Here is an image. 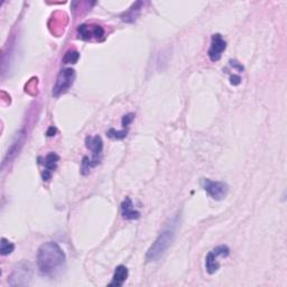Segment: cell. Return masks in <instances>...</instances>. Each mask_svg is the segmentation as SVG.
<instances>
[{"label": "cell", "instance_id": "e0dca14e", "mask_svg": "<svg viewBox=\"0 0 287 287\" xmlns=\"http://www.w3.org/2000/svg\"><path fill=\"white\" fill-rule=\"evenodd\" d=\"M128 135V130L127 129H124V130H116L114 128H110L107 132V136L111 140H122L124 138H126Z\"/></svg>", "mask_w": 287, "mask_h": 287}, {"label": "cell", "instance_id": "3957f363", "mask_svg": "<svg viewBox=\"0 0 287 287\" xmlns=\"http://www.w3.org/2000/svg\"><path fill=\"white\" fill-rule=\"evenodd\" d=\"M86 146L92 152L91 160L89 157H84L82 160V168L81 173L83 175H86L90 172L91 168L98 165L101 158H102V150H104V142L102 138L99 135L96 136H88L86 138Z\"/></svg>", "mask_w": 287, "mask_h": 287}, {"label": "cell", "instance_id": "2e32d148", "mask_svg": "<svg viewBox=\"0 0 287 287\" xmlns=\"http://www.w3.org/2000/svg\"><path fill=\"white\" fill-rule=\"evenodd\" d=\"M78 58H80V54H78V50H70L64 54L63 63L64 64H76L78 61Z\"/></svg>", "mask_w": 287, "mask_h": 287}, {"label": "cell", "instance_id": "9a60e30c", "mask_svg": "<svg viewBox=\"0 0 287 287\" xmlns=\"http://www.w3.org/2000/svg\"><path fill=\"white\" fill-rule=\"evenodd\" d=\"M14 250H15V244L6 238H2V240H0V254L2 256H7V254H10Z\"/></svg>", "mask_w": 287, "mask_h": 287}, {"label": "cell", "instance_id": "ffe728a7", "mask_svg": "<svg viewBox=\"0 0 287 287\" xmlns=\"http://www.w3.org/2000/svg\"><path fill=\"white\" fill-rule=\"evenodd\" d=\"M55 134H56V128L50 127L48 132H46V135H48V137H53V136H55Z\"/></svg>", "mask_w": 287, "mask_h": 287}, {"label": "cell", "instance_id": "ac0fdd59", "mask_svg": "<svg viewBox=\"0 0 287 287\" xmlns=\"http://www.w3.org/2000/svg\"><path fill=\"white\" fill-rule=\"evenodd\" d=\"M134 119H135V114H124V117H122V127L124 128H127L129 124H130L132 122H134Z\"/></svg>", "mask_w": 287, "mask_h": 287}, {"label": "cell", "instance_id": "5bb4252c", "mask_svg": "<svg viewBox=\"0 0 287 287\" xmlns=\"http://www.w3.org/2000/svg\"><path fill=\"white\" fill-rule=\"evenodd\" d=\"M24 137H25V132H24V130H22L20 134H18L16 140L12 142V145L10 146V148H9L7 155L4 160L2 165H4V163H6L8 160H10L12 157L15 156L18 152H20V148L22 146V142H24Z\"/></svg>", "mask_w": 287, "mask_h": 287}, {"label": "cell", "instance_id": "7c38bea8", "mask_svg": "<svg viewBox=\"0 0 287 287\" xmlns=\"http://www.w3.org/2000/svg\"><path fill=\"white\" fill-rule=\"evenodd\" d=\"M128 278V270L126 266L120 265L117 268H116L114 274L112 277V280L110 282V286H122L124 282Z\"/></svg>", "mask_w": 287, "mask_h": 287}, {"label": "cell", "instance_id": "9c48e42d", "mask_svg": "<svg viewBox=\"0 0 287 287\" xmlns=\"http://www.w3.org/2000/svg\"><path fill=\"white\" fill-rule=\"evenodd\" d=\"M78 33L80 38L84 40H90L91 38L100 40L104 36V30L101 26L83 24L78 26Z\"/></svg>", "mask_w": 287, "mask_h": 287}, {"label": "cell", "instance_id": "277c9868", "mask_svg": "<svg viewBox=\"0 0 287 287\" xmlns=\"http://www.w3.org/2000/svg\"><path fill=\"white\" fill-rule=\"evenodd\" d=\"M33 276V267L30 262L22 260L20 264H17L16 267L14 268L10 277H9V285L15 286H27L30 284Z\"/></svg>", "mask_w": 287, "mask_h": 287}, {"label": "cell", "instance_id": "6da1fadb", "mask_svg": "<svg viewBox=\"0 0 287 287\" xmlns=\"http://www.w3.org/2000/svg\"><path fill=\"white\" fill-rule=\"evenodd\" d=\"M66 260L63 249L54 242L43 244L37 252V267L42 275L48 277L58 274L66 265Z\"/></svg>", "mask_w": 287, "mask_h": 287}, {"label": "cell", "instance_id": "ba28073f", "mask_svg": "<svg viewBox=\"0 0 287 287\" xmlns=\"http://www.w3.org/2000/svg\"><path fill=\"white\" fill-rule=\"evenodd\" d=\"M226 48V42L224 40L221 34H214L212 35L211 40V46L209 48V58L212 62H218L222 56V53L224 52Z\"/></svg>", "mask_w": 287, "mask_h": 287}, {"label": "cell", "instance_id": "8fae6325", "mask_svg": "<svg viewBox=\"0 0 287 287\" xmlns=\"http://www.w3.org/2000/svg\"><path fill=\"white\" fill-rule=\"evenodd\" d=\"M122 216L126 220H137L140 218V212L135 210L130 198H126L122 203Z\"/></svg>", "mask_w": 287, "mask_h": 287}, {"label": "cell", "instance_id": "8992f818", "mask_svg": "<svg viewBox=\"0 0 287 287\" xmlns=\"http://www.w3.org/2000/svg\"><path fill=\"white\" fill-rule=\"evenodd\" d=\"M202 188L209 196L216 201H221L228 196L229 186L224 182L220 180H212L210 178L202 180Z\"/></svg>", "mask_w": 287, "mask_h": 287}, {"label": "cell", "instance_id": "7a4b0ae2", "mask_svg": "<svg viewBox=\"0 0 287 287\" xmlns=\"http://www.w3.org/2000/svg\"><path fill=\"white\" fill-rule=\"evenodd\" d=\"M178 224V216L173 218V219L170 221V224H166L165 229L162 231L158 238L155 240V242L148 249L146 254V259L148 262H156L157 259H160L163 256L165 252L170 248L175 238V234H176L175 232H176Z\"/></svg>", "mask_w": 287, "mask_h": 287}, {"label": "cell", "instance_id": "52a82bcc", "mask_svg": "<svg viewBox=\"0 0 287 287\" xmlns=\"http://www.w3.org/2000/svg\"><path fill=\"white\" fill-rule=\"evenodd\" d=\"M230 254V249L226 244H221V246L216 247L214 250H211L206 257V270L210 275L216 274L219 270L220 264L218 262L219 257H228Z\"/></svg>", "mask_w": 287, "mask_h": 287}, {"label": "cell", "instance_id": "d6986e66", "mask_svg": "<svg viewBox=\"0 0 287 287\" xmlns=\"http://www.w3.org/2000/svg\"><path fill=\"white\" fill-rule=\"evenodd\" d=\"M230 81L232 86H239L240 83H242V78H240V76H238V74H234V76H231Z\"/></svg>", "mask_w": 287, "mask_h": 287}, {"label": "cell", "instance_id": "30bf717a", "mask_svg": "<svg viewBox=\"0 0 287 287\" xmlns=\"http://www.w3.org/2000/svg\"><path fill=\"white\" fill-rule=\"evenodd\" d=\"M60 162V156L55 152H50V154L45 157L44 162L42 164L44 165V170L42 173L44 180H50L52 178V173L58 168V164Z\"/></svg>", "mask_w": 287, "mask_h": 287}, {"label": "cell", "instance_id": "4fadbf2b", "mask_svg": "<svg viewBox=\"0 0 287 287\" xmlns=\"http://www.w3.org/2000/svg\"><path fill=\"white\" fill-rule=\"evenodd\" d=\"M142 7V2H137L134 4L132 6L129 8L128 10L122 16V22H135L137 20V17L140 16Z\"/></svg>", "mask_w": 287, "mask_h": 287}, {"label": "cell", "instance_id": "5b68a950", "mask_svg": "<svg viewBox=\"0 0 287 287\" xmlns=\"http://www.w3.org/2000/svg\"><path fill=\"white\" fill-rule=\"evenodd\" d=\"M74 80H76V71L73 68H64V70H62L58 74L55 86H53V96L58 98L60 96L66 94L73 86Z\"/></svg>", "mask_w": 287, "mask_h": 287}]
</instances>
